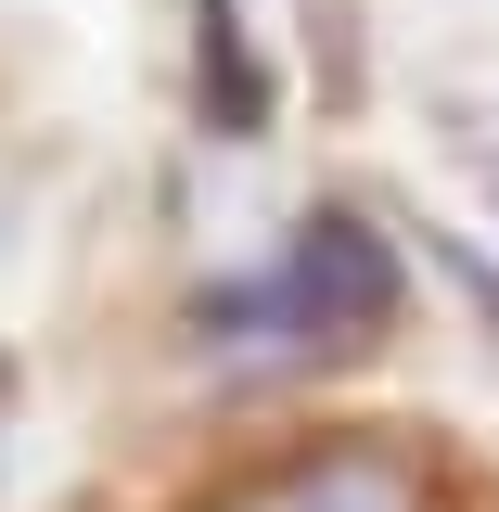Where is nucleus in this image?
Masks as SVG:
<instances>
[{"label":"nucleus","mask_w":499,"mask_h":512,"mask_svg":"<svg viewBox=\"0 0 499 512\" xmlns=\"http://www.w3.org/2000/svg\"><path fill=\"white\" fill-rule=\"evenodd\" d=\"M384 320H397V256L372 244V218L320 205V218H295V244H282L269 282L205 295V346L269 333L282 359H346V346H384Z\"/></svg>","instance_id":"obj_1"},{"label":"nucleus","mask_w":499,"mask_h":512,"mask_svg":"<svg viewBox=\"0 0 499 512\" xmlns=\"http://www.w3.org/2000/svg\"><path fill=\"white\" fill-rule=\"evenodd\" d=\"M218 512H423V461L384 448V436H320V448H295V461L244 474Z\"/></svg>","instance_id":"obj_2"}]
</instances>
